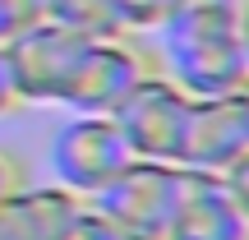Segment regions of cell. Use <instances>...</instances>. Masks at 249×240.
Wrapping results in <instances>:
<instances>
[{
	"label": "cell",
	"instance_id": "277c9868",
	"mask_svg": "<svg viewBox=\"0 0 249 240\" xmlns=\"http://www.w3.org/2000/svg\"><path fill=\"white\" fill-rule=\"evenodd\" d=\"M189 111H194V97H189L166 70H152L120 97V107L111 111V120L120 125V134H124V143H129L134 157L176 162L180 166Z\"/></svg>",
	"mask_w": 249,
	"mask_h": 240
},
{
	"label": "cell",
	"instance_id": "5b68a950",
	"mask_svg": "<svg viewBox=\"0 0 249 240\" xmlns=\"http://www.w3.org/2000/svg\"><path fill=\"white\" fill-rule=\"evenodd\" d=\"M88 37L74 28L55 23V18H33L5 42L9 70H14V88L23 107H60V92L70 83V70L79 60Z\"/></svg>",
	"mask_w": 249,
	"mask_h": 240
},
{
	"label": "cell",
	"instance_id": "2e32d148",
	"mask_svg": "<svg viewBox=\"0 0 249 240\" xmlns=\"http://www.w3.org/2000/svg\"><path fill=\"white\" fill-rule=\"evenodd\" d=\"M23 180H28L23 162H18V157H14V152H9V148H0V203H5V199L14 194V189L23 185Z\"/></svg>",
	"mask_w": 249,
	"mask_h": 240
},
{
	"label": "cell",
	"instance_id": "8fae6325",
	"mask_svg": "<svg viewBox=\"0 0 249 240\" xmlns=\"http://www.w3.org/2000/svg\"><path fill=\"white\" fill-rule=\"evenodd\" d=\"M60 240H124V236L116 231V222H111L102 208H92L88 199H83L79 213L70 217V226L60 231Z\"/></svg>",
	"mask_w": 249,
	"mask_h": 240
},
{
	"label": "cell",
	"instance_id": "9a60e30c",
	"mask_svg": "<svg viewBox=\"0 0 249 240\" xmlns=\"http://www.w3.org/2000/svg\"><path fill=\"white\" fill-rule=\"evenodd\" d=\"M23 102H18V88H14V70H9V55L0 46V120L5 116H18Z\"/></svg>",
	"mask_w": 249,
	"mask_h": 240
},
{
	"label": "cell",
	"instance_id": "8992f818",
	"mask_svg": "<svg viewBox=\"0 0 249 240\" xmlns=\"http://www.w3.org/2000/svg\"><path fill=\"white\" fill-rule=\"evenodd\" d=\"M129 157L134 152L111 116H70L51 139V176L79 199H92Z\"/></svg>",
	"mask_w": 249,
	"mask_h": 240
},
{
	"label": "cell",
	"instance_id": "ac0fdd59",
	"mask_svg": "<svg viewBox=\"0 0 249 240\" xmlns=\"http://www.w3.org/2000/svg\"><path fill=\"white\" fill-rule=\"evenodd\" d=\"M245 60H249V14H245Z\"/></svg>",
	"mask_w": 249,
	"mask_h": 240
},
{
	"label": "cell",
	"instance_id": "3957f363",
	"mask_svg": "<svg viewBox=\"0 0 249 240\" xmlns=\"http://www.w3.org/2000/svg\"><path fill=\"white\" fill-rule=\"evenodd\" d=\"M152 70H157V55L139 42V33L88 37L60 92V107L70 116H111L120 97Z\"/></svg>",
	"mask_w": 249,
	"mask_h": 240
},
{
	"label": "cell",
	"instance_id": "30bf717a",
	"mask_svg": "<svg viewBox=\"0 0 249 240\" xmlns=\"http://www.w3.org/2000/svg\"><path fill=\"white\" fill-rule=\"evenodd\" d=\"M42 18H55V23L74 28L83 37H111L124 33L116 0H42Z\"/></svg>",
	"mask_w": 249,
	"mask_h": 240
},
{
	"label": "cell",
	"instance_id": "52a82bcc",
	"mask_svg": "<svg viewBox=\"0 0 249 240\" xmlns=\"http://www.w3.org/2000/svg\"><path fill=\"white\" fill-rule=\"evenodd\" d=\"M240 152H249V107L240 102V92L194 97L185 148H180V166L217 171V176H222Z\"/></svg>",
	"mask_w": 249,
	"mask_h": 240
},
{
	"label": "cell",
	"instance_id": "6da1fadb",
	"mask_svg": "<svg viewBox=\"0 0 249 240\" xmlns=\"http://www.w3.org/2000/svg\"><path fill=\"white\" fill-rule=\"evenodd\" d=\"M249 0H166L157 18V70H166L189 97L235 92L249 74L245 60Z\"/></svg>",
	"mask_w": 249,
	"mask_h": 240
},
{
	"label": "cell",
	"instance_id": "7c38bea8",
	"mask_svg": "<svg viewBox=\"0 0 249 240\" xmlns=\"http://www.w3.org/2000/svg\"><path fill=\"white\" fill-rule=\"evenodd\" d=\"M166 9V0H116V14L124 23V33H152Z\"/></svg>",
	"mask_w": 249,
	"mask_h": 240
},
{
	"label": "cell",
	"instance_id": "7a4b0ae2",
	"mask_svg": "<svg viewBox=\"0 0 249 240\" xmlns=\"http://www.w3.org/2000/svg\"><path fill=\"white\" fill-rule=\"evenodd\" d=\"M180 180H185V166H176V162L129 157L88 203L102 208L124 240H166Z\"/></svg>",
	"mask_w": 249,
	"mask_h": 240
},
{
	"label": "cell",
	"instance_id": "9c48e42d",
	"mask_svg": "<svg viewBox=\"0 0 249 240\" xmlns=\"http://www.w3.org/2000/svg\"><path fill=\"white\" fill-rule=\"evenodd\" d=\"M83 199L60 185H18L0 203V240H60Z\"/></svg>",
	"mask_w": 249,
	"mask_h": 240
},
{
	"label": "cell",
	"instance_id": "e0dca14e",
	"mask_svg": "<svg viewBox=\"0 0 249 240\" xmlns=\"http://www.w3.org/2000/svg\"><path fill=\"white\" fill-rule=\"evenodd\" d=\"M235 92H240V102L249 107V74H245V83H240V88H235Z\"/></svg>",
	"mask_w": 249,
	"mask_h": 240
},
{
	"label": "cell",
	"instance_id": "ba28073f",
	"mask_svg": "<svg viewBox=\"0 0 249 240\" xmlns=\"http://www.w3.org/2000/svg\"><path fill=\"white\" fill-rule=\"evenodd\" d=\"M166 240H249V217L217 171L185 166Z\"/></svg>",
	"mask_w": 249,
	"mask_h": 240
},
{
	"label": "cell",
	"instance_id": "4fadbf2b",
	"mask_svg": "<svg viewBox=\"0 0 249 240\" xmlns=\"http://www.w3.org/2000/svg\"><path fill=\"white\" fill-rule=\"evenodd\" d=\"M33 18H42V0H0V46Z\"/></svg>",
	"mask_w": 249,
	"mask_h": 240
},
{
	"label": "cell",
	"instance_id": "5bb4252c",
	"mask_svg": "<svg viewBox=\"0 0 249 240\" xmlns=\"http://www.w3.org/2000/svg\"><path fill=\"white\" fill-rule=\"evenodd\" d=\"M222 180H226V189L235 194V203H240L245 217H249V152H240V157L222 171Z\"/></svg>",
	"mask_w": 249,
	"mask_h": 240
}]
</instances>
